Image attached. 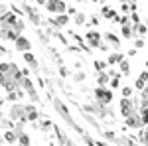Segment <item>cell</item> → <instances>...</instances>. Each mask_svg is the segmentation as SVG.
<instances>
[{
  "instance_id": "cell-1",
  "label": "cell",
  "mask_w": 148,
  "mask_h": 146,
  "mask_svg": "<svg viewBox=\"0 0 148 146\" xmlns=\"http://www.w3.org/2000/svg\"><path fill=\"white\" fill-rule=\"evenodd\" d=\"M46 10L56 14V16H61V14H67V4L63 0H47L46 2Z\"/></svg>"
},
{
  "instance_id": "cell-2",
  "label": "cell",
  "mask_w": 148,
  "mask_h": 146,
  "mask_svg": "<svg viewBox=\"0 0 148 146\" xmlns=\"http://www.w3.org/2000/svg\"><path fill=\"white\" fill-rule=\"evenodd\" d=\"M10 121H18V123H26L28 121V114H26V107L24 105H12L10 112H8Z\"/></svg>"
},
{
  "instance_id": "cell-3",
  "label": "cell",
  "mask_w": 148,
  "mask_h": 146,
  "mask_svg": "<svg viewBox=\"0 0 148 146\" xmlns=\"http://www.w3.org/2000/svg\"><path fill=\"white\" fill-rule=\"evenodd\" d=\"M95 99H97L99 105H109V103L113 101V93L107 87H97L95 89Z\"/></svg>"
},
{
  "instance_id": "cell-4",
  "label": "cell",
  "mask_w": 148,
  "mask_h": 146,
  "mask_svg": "<svg viewBox=\"0 0 148 146\" xmlns=\"http://www.w3.org/2000/svg\"><path fill=\"white\" fill-rule=\"evenodd\" d=\"M20 87L24 89V93H26V95H28L32 101H38V91H36L34 83H32L28 77H22V81H20Z\"/></svg>"
},
{
  "instance_id": "cell-5",
  "label": "cell",
  "mask_w": 148,
  "mask_h": 146,
  "mask_svg": "<svg viewBox=\"0 0 148 146\" xmlns=\"http://www.w3.org/2000/svg\"><path fill=\"white\" fill-rule=\"evenodd\" d=\"M85 42H87L89 47H101V45H103V36L99 34V32L91 30V32L85 34Z\"/></svg>"
},
{
  "instance_id": "cell-6",
  "label": "cell",
  "mask_w": 148,
  "mask_h": 146,
  "mask_svg": "<svg viewBox=\"0 0 148 146\" xmlns=\"http://www.w3.org/2000/svg\"><path fill=\"white\" fill-rule=\"evenodd\" d=\"M22 10L26 12V16H28V18H30V22L34 24L36 28H38V26H42V24H44V20H42V18H40V14H38V12H36L34 8H32V6H28V4H22Z\"/></svg>"
},
{
  "instance_id": "cell-7",
  "label": "cell",
  "mask_w": 148,
  "mask_h": 146,
  "mask_svg": "<svg viewBox=\"0 0 148 146\" xmlns=\"http://www.w3.org/2000/svg\"><path fill=\"white\" fill-rule=\"evenodd\" d=\"M18 22V16L14 14V12H8V14H4V16H0V28L2 30H6V28H14V24Z\"/></svg>"
},
{
  "instance_id": "cell-8",
  "label": "cell",
  "mask_w": 148,
  "mask_h": 146,
  "mask_svg": "<svg viewBox=\"0 0 148 146\" xmlns=\"http://www.w3.org/2000/svg\"><path fill=\"white\" fill-rule=\"evenodd\" d=\"M18 38H20V34L14 28H6V30L0 28V40H4V42H16Z\"/></svg>"
},
{
  "instance_id": "cell-9",
  "label": "cell",
  "mask_w": 148,
  "mask_h": 146,
  "mask_svg": "<svg viewBox=\"0 0 148 146\" xmlns=\"http://www.w3.org/2000/svg\"><path fill=\"white\" fill-rule=\"evenodd\" d=\"M69 24V14H61V16H56L49 20V26L51 28H65Z\"/></svg>"
},
{
  "instance_id": "cell-10",
  "label": "cell",
  "mask_w": 148,
  "mask_h": 146,
  "mask_svg": "<svg viewBox=\"0 0 148 146\" xmlns=\"http://www.w3.org/2000/svg\"><path fill=\"white\" fill-rule=\"evenodd\" d=\"M134 111H136V105L132 103V99H123V101H121V112H123L125 117L132 114Z\"/></svg>"
},
{
  "instance_id": "cell-11",
  "label": "cell",
  "mask_w": 148,
  "mask_h": 146,
  "mask_svg": "<svg viewBox=\"0 0 148 146\" xmlns=\"http://www.w3.org/2000/svg\"><path fill=\"white\" fill-rule=\"evenodd\" d=\"M126 124L132 126V128H140V126H144V124H142V119H140V112L134 111L132 114H128V117H126Z\"/></svg>"
},
{
  "instance_id": "cell-12",
  "label": "cell",
  "mask_w": 148,
  "mask_h": 146,
  "mask_svg": "<svg viewBox=\"0 0 148 146\" xmlns=\"http://www.w3.org/2000/svg\"><path fill=\"white\" fill-rule=\"evenodd\" d=\"M14 45H16V49H18V51H22V53L30 51V47H32L30 40H28V38H24V36H20V38H18V40L14 42Z\"/></svg>"
},
{
  "instance_id": "cell-13",
  "label": "cell",
  "mask_w": 148,
  "mask_h": 146,
  "mask_svg": "<svg viewBox=\"0 0 148 146\" xmlns=\"http://www.w3.org/2000/svg\"><path fill=\"white\" fill-rule=\"evenodd\" d=\"M53 105H56V109H57V111L61 112V117H63V119H65V121H67V123L71 124V126H73V128H77V124H75V123H73V121H71V117H69L67 109H65V107H63V105H61V103L57 101V99H56V101H53Z\"/></svg>"
},
{
  "instance_id": "cell-14",
  "label": "cell",
  "mask_w": 148,
  "mask_h": 146,
  "mask_svg": "<svg viewBox=\"0 0 148 146\" xmlns=\"http://www.w3.org/2000/svg\"><path fill=\"white\" fill-rule=\"evenodd\" d=\"M121 61H125V56L119 53V51H113L107 57V65H114V63H121Z\"/></svg>"
},
{
  "instance_id": "cell-15",
  "label": "cell",
  "mask_w": 148,
  "mask_h": 146,
  "mask_svg": "<svg viewBox=\"0 0 148 146\" xmlns=\"http://www.w3.org/2000/svg\"><path fill=\"white\" fill-rule=\"evenodd\" d=\"M146 83H148V71H142V73H140V77L136 79V83H134V87L142 91L144 87H146Z\"/></svg>"
},
{
  "instance_id": "cell-16",
  "label": "cell",
  "mask_w": 148,
  "mask_h": 146,
  "mask_svg": "<svg viewBox=\"0 0 148 146\" xmlns=\"http://www.w3.org/2000/svg\"><path fill=\"white\" fill-rule=\"evenodd\" d=\"M24 61H26L28 65H32V69H34V71H38V59L34 57V53L26 51V53H24Z\"/></svg>"
},
{
  "instance_id": "cell-17",
  "label": "cell",
  "mask_w": 148,
  "mask_h": 146,
  "mask_svg": "<svg viewBox=\"0 0 148 146\" xmlns=\"http://www.w3.org/2000/svg\"><path fill=\"white\" fill-rule=\"evenodd\" d=\"M103 40H105L107 44L114 45V47H119V44H121V42H119V38H116L113 32H107V34H103Z\"/></svg>"
},
{
  "instance_id": "cell-18",
  "label": "cell",
  "mask_w": 148,
  "mask_h": 146,
  "mask_svg": "<svg viewBox=\"0 0 148 146\" xmlns=\"http://www.w3.org/2000/svg\"><path fill=\"white\" fill-rule=\"evenodd\" d=\"M26 107V114H28V121H38V111H36L34 105H24Z\"/></svg>"
},
{
  "instance_id": "cell-19",
  "label": "cell",
  "mask_w": 148,
  "mask_h": 146,
  "mask_svg": "<svg viewBox=\"0 0 148 146\" xmlns=\"http://www.w3.org/2000/svg\"><path fill=\"white\" fill-rule=\"evenodd\" d=\"M101 14L105 16V18H109V20H114V18L119 16V14H116L113 8H107V6H103V8H101Z\"/></svg>"
},
{
  "instance_id": "cell-20",
  "label": "cell",
  "mask_w": 148,
  "mask_h": 146,
  "mask_svg": "<svg viewBox=\"0 0 148 146\" xmlns=\"http://www.w3.org/2000/svg\"><path fill=\"white\" fill-rule=\"evenodd\" d=\"M132 30H134V34H138V36H144V34L148 32V26H146V24H142V22H140V24H136V26H132Z\"/></svg>"
},
{
  "instance_id": "cell-21",
  "label": "cell",
  "mask_w": 148,
  "mask_h": 146,
  "mask_svg": "<svg viewBox=\"0 0 148 146\" xmlns=\"http://www.w3.org/2000/svg\"><path fill=\"white\" fill-rule=\"evenodd\" d=\"M73 22L77 24V26H85V24H87V18H85L83 12H77V14L73 16Z\"/></svg>"
},
{
  "instance_id": "cell-22",
  "label": "cell",
  "mask_w": 148,
  "mask_h": 146,
  "mask_svg": "<svg viewBox=\"0 0 148 146\" xmlns=\"http://www.w3.org/2000/svg\"><path fill=\"white\" fill-rule=\"evenodd\" d=\"M4 140H6V142H16V140H18V134H16L14 130H6V132H4Z\"/></svg>"
},
{
  "instance_id": "cell-23",
  "label": "cell",
  "mask_w": 148,
  "mask_h": 146,
  "mask_svg": "<svg viewBox=\"0 0 148 146\" xmlns=\"http://www.w3.org/2000/svg\"><path fill=\"white\" fill-rule=\"evenodd\" d=\"M97 81H99V85H101V87H105V85L109 83V73H105V71H101V73L97 75Z\"/></svg>"
},
{
  "instance_id": "cell-24",
  "label": "cell",
  "mask_w": 148,
  "mask_h": 146,
  "mask_svg": "<svg viewBox=\"0 0 148 146\" xmlns=\"http://www.w3.org/2000/svg\"><path fill=\"white\" fill-rule=\"evenodd\" d=\"M121 73H123V75H128V73H130V63H128V61H121Z\"/></svg>"
},
{
  "instance_id": "cell-25",
  "label": "cell",
  "mask_w": 148,
  "mask_h": 146,
  "mask_svg": "<svg viewBox=\"0 0 148 146\" xmlns=\"http://www.w3.org/2000/svg\"><path fill=\"white\" fill-rule=\"evenodd\" d=\"M18 142H20V146H30V136L24 132V134L18 136Z\"/></svg>"
},
{
  "instance_id": "cell-26",
  "label": "cell",
  "mask_w": 148,
  "mask_h": 146,
  "mask_svg": "<svg viewBox=\"0 0 148 146\" xmlns=\"http://www.w3.org/2000/svg\"><path fill=\"white\" fill-rule=\"evenodd\" d=\"M140 119H142V124L146 126L148 124V107H142L140 109Z\"/></svg>"
},
{
  "instance_id": "cell-27",
  "label": "cell",
  "mask_w": 148,
  "mask_h": 146,
  "mask_svg": "<svg viewBox=\"0 0 148 146\" xmlns=\"http://www.w3.org/2000/svg\"><path fill=\"white\" fill-rule=\"evenodd\" d=\"M123 36H125V38H132V36H134L132 26H123Z\"/></svg>"
},
{
  "instance_id": "cell-28",
  "label": "cell",
  "mask_w": 148,
  "mask_h": 146,
  "mask_svg": "<svg viewBox=\"0 0 148 146\" xmlns=\"http://www.w3.org/2000/svg\"><path fill=\"white\" fill-rule=\"evenodd\" d=\"M142 107H148V83H146V87L142 89Z\"/></svg>"
},
{
  "instance_id": "cell-29",
  "label": "cell",
  "mask_w": 148,
  "mask_h": 146,
  "mask_svg": "<svg viewBox=\"0 0 148 146\" xmlns=\"http://www.w3.org/2000/svg\"><path fill=\"white\" fill-rule=\"evenodd\" d=\"M130 24H132V26L140 24V16H138L136 12H130Z\"/></svg>"
},
{
  "instance_id": "cell-30",
  "label": "cell",
  "mask_w": 148,
  "mask_h": 146,
  "mask_svg": "<svg viewBox=\"0 0 148 146\" xmlns=\"http://www.w3.org/2000/svg\"><path fill=\"white\" fill-rule=\"evenodd\" d=\"M14 30H16V32H18L20 36H22V32H24V22L20 20V18H18V22L14 24Z\"/></svg>"
},
{
  "instance_id": "cell-31",
  "label": "cell",
  "mask_w": 148,
  "mask_h": 146,
  "mask_svg": "<svg viewBox=\"0 0 148 146\" xmlns=\"http://www.w3.org/2000/svg\"><path fill=\"white\" fill-rule=\"evenodd\" d=\"M93 65H95V69L101 73V71H105V67H107V61H95Z\"/></svg>"
},
{
  "instance_id": "cell-32",
  "label": "cell",
  "mask_w": 148,
  "mask_h": 146,
  "mask_svg": "<svg viewBox=\"0 0 148 146\" xmlns=\"http://www.w3.org/2000/svg\"><path fill=\"white\" fill-rule=\"evenodd\" d=\"M130 95H132V87H123V97L130 99Z\"/></svg>"
},
{
  "instance_id": "cell-33",
  "label": "cell",
  "mask_w": 148,
  "mask_h": 146,
  "mask_svg": "<svg viewBox=\"0 0 148 146\" xmlns=\"http://www.w3.org/2000/svg\"><path fill=\"white\" fill-rule=\"evenodd\" d=\"M103 136H105L107 140H116V136H114L113 132H103Z\"/></svg>"
},
{
  "instance_id": "cell-34",
  "label": "cell",
  "mask_w": 148,
  "mask_h": 146,
  "mask_svg": "<svg viewBox=\"0 0 148 146\" xmlns=\"http://www.w3.org/2000/svg\"><path fill=\"white\" fill-rule=\"evenodd\" d=\"M142 45H144V40H142V38H138L136 42H134V47H136V49H140Z\"/></svg>"
},
{
  "instance_id": "cell-35",
  "label": "cell",
  "mask_w": 148,
  "mask_h": 146,
  "mask_svg": "<svg viewBox=\"0 0 148 146\" xmlns=\"http://www.w3.org/2000/svg\"><path fill=\"white\" fill-rule=\"evenodd\" d=\"M8 6H4V4H0V16H4V14H8Z\"/></svg>"
},
{
  "instance_id": "cell-36",
  "label": "cell",
  "mask_w": 148,
  "mask_h": 146,
  "mask_svg": "<svg viewBox=\"0 0 148 146\" xmlns=\"http://www.w3.org/2000/svg\"><path fill=\"white\" fill-rule=\"evenodd\" d=\"M121 4H130V6H136V0H119Z\"/></svg>"
},
{
  "instance_id": "cell-37",
  "label": "cell",
  "mask_w": 148,
  "mask_h": 146,
  "mask_svg": "<svg viewBox=\"0 0 148 146\" xmlns=\"http://www.w3.org/2000/svg\"><path fill=\"white\" fill-rule=\"evenodd\" d=\"M83 79H85V73H83V71L75 73V81H83Z\"/></svg>"
},
{
  "instance_id": "cell-38",
  "label": "cell",
  "mask_w": 148,
  "mask_h": 146,
  "mask_svg": "<svg viewBox=\"0 0 148 146\" xmlns=\"http://www.w3.org/2000/svg\"><path fill=\"white\" fill-rule=\"evenodd\" d=\"M119 79H121V75L113 77V81H111V85H113V87H119Z\"/></svg>"
},
{
  "instance_id": "cell-39",
  "label": "cell",
  "mask_w": 148,
  "mask_h": 146,
  "mask_svg": "<svg viewBox=\"0 0 148 146\" xmlns=\"http://www.w3.org/2000/svg\"><path fill=\"white\" fill-rule=\"evenodd\" d=\"M89 24H99V18H97V16H93V18H91V22H89Z\"/></svg>"
},
{
  "instance_id": "cell-40",
  "label": "cell",
  "mask_w": 148,
  "mask_h": 146,
  "mask_svg": "<svg viewBox=\"0 0 148 146\" xmlns=\"http://www.w3.org/2000/svg\"><path fill=\"white\" fill-rule=\"evenodd\" d=\"M36 2H38V4H44V6H46V2H47V0H36Z\"/></svg>"
},
{
  "instance_id": "cell-41",
  "label": "cell",
  "mask_w": 148,
  "mask_h": 146,
  "mask_svg": "<svg viewBox=\"0 0 148 146\" xmlns=\"http://www.w3.org/2000/svg\"><path fill=\"white\" fill-rule=\"evenodd\" d=\"M65 146H75V144H73L71 140H67V142H65Z\"/></svg>"
},
{
  "instance_id": "cell-42",
  "label": "cell",
  "mask_w": 148,
  "mask_h": 146,
  "mask_svg": "<svg viewBox=\"0 0 148 146\" xmlns=\"http://www.w3.org/2000/svg\"><path fill=\"white\" fill-rule=\"evenodd\" d=\"M75 2H85V0H75Z\"/></svg>"
},
{
  "instance_id": "cell-43",
  "label": "cell",
  "mask_w": 148,
  "mask_h": 146,
  "mask_svg": "<svg viewBox=\"0 0 148 146\" xmlns=\"http://www.w3.org/2000/svg\"><path fill=\"white\" fill-rule=\"evenodd\" d=\"M0 121H2V112H0Z\"/></svg>"
},
{
  "instance_id": "cell-44",
  "label": "cell",
  "mask_w": 148,
  "mask_h": 146,
  "mask_svg": "<svg viewBox=\"0 0 148 146\" xmlns=\"http://www.w3.org/2000/svg\"><path fill=\"white\" fill-rule=\"evenodd\" d=\"M0 56H2V49H0Z\"/></svg>"
},
{
  "instance_id": "cell-45",
  "label": "cell",
  "mask_w": 148,
  "mask_h": 146,
  "mask_svg": "<svg viewBox=\"0 0 148 146\" xmlns=\"http://www.w3.org/2000/svg\"><path fill=\"white\" fill-rule=\"evenodd\" d=\"M103 2H105V0H103Z\"/></svg>"
}]
</instances>
